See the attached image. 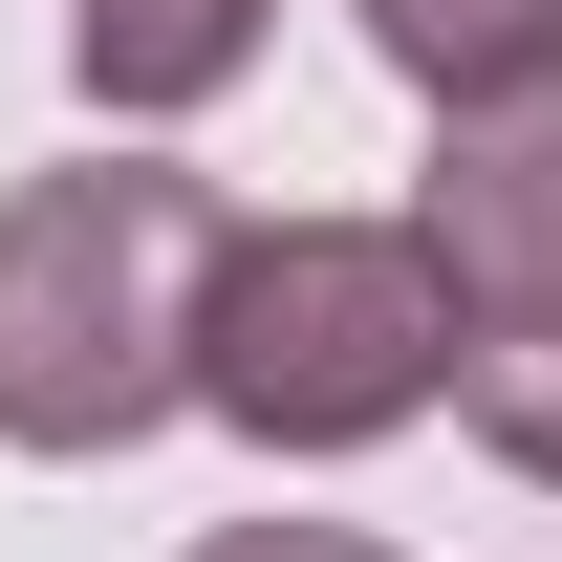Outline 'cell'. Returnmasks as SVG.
I'll return each instance as SVG.
<instances>
[{
    "mask_svg": "<svg viewBox=\"0 0 562 562\" xmlns=\"http://www.w3.org/2000/svg\"><path fill=\"white\" fill-rule=\"evenodd\" d=\"M432 260H454V412L497 476L562 497V66L432 131Z\"/></svg>",
    "mask_w": 562,
    "mask_h": 562,
    "instance_id": "3",
    "label": "cell"
},
{
    "mask_svg": "<svg viewBox=\"0 0 562 562\" xmlns=\"http://www.w3.org/2000/svg\"><path fill=\"white\" fill-rule=\"evenodd\" d=\"M66 66H87V109L173 131V109H216L260 66V0H66Z\"/></svg>",
    "mask_w": 562,
    "mask_h": 562,
    "instance_id": "4",
    "label": "cell"
},
{
    "mask_svg": "<svg viewBox=\"0 0 562 562\" xmlns=\"http://www.w3.org/2000/svg\"><path fill=\"white\" fill-rule=\"evenodd\" d=\"M238 195L173 151H66L0 195V454H131L195 412Z\"/></svg>",
    "mask_w": 562,
    "mask_h": 562,
    "instance_id": "1",
    "label": "cell"
},
{
    "mask_svg": "<svg viewBox=\"0 0 562 562\" xmlns=\"http://www.w3.org/2000/svg\"><path fill=\"white\" fill-rule=\"evenodd\" d=\"M368 44H390L432 109H497V87L562 66V0H368Z\"/></svg>",
    "mask_w": 562,
    "mask_h": 562,
    "instance_id": "5",
    "label": "cell"
},
{
    "mask_svg": "<svg viewBox=\"0 0 562 562\" xmlns=\"http://www.w3.org/2000/svg\"><path fill=\"white\" fill-rule=\"evenodd\" d=\"M432 390H454V260H432V216H238L216 347H195V412L238 454H390Z\"/></svg>",
    "mask_w": 562,
    "mask_h": 562,
    "instance_id": "2",
    "label": "cell"
},
{
    "mask_svg": "<svg viewBox=\"0 0 562 562\" xmlns=\"http://www.w3.org/2000/svg\"><path fill=\"white\" fill-rule=\"evenodd\" d=\"M195 562H390V541H347V519H216Z\"/></svg>",
    "mask_w": 562,
    "mask_h": 562,
    "instance_id": "6",
    "label": "cell"
}]
</instances>
